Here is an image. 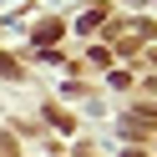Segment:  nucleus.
Returning <instances> with one entry per match:
<instances>
[{
  "label": "nucleus",
  "instance_id": "1",
  "mask_svg": "<svg viewBox=\"0 0 157 157\" xmlns=\"http://www.w3.org/2000/svg\"><path fill=\"white\" fill-rule=\"evenodd\" d=\"M56 36H61V25H56V21H51V25H41V31H36V41H41V46H46V41H56Z\"/></svg>",
  "mask_w": 157,
  "mask_h": 157
},
{
  "label": "nucleus",
  "instance_id": "2",
  "mask_svg": "<svg viewBox=\"0 0 157 157\" xmlns=\"http://www.w3.org/2000/svg\"><path fill=\"white\" fill-rule=\"evenodd\" d=\"M10 71H15V61H10L5 51H0V76H10Z\"/></svg>",
  "mask_w": 157,
  "mask_h": 157
}]
</instances>
